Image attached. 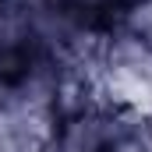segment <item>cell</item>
Segmentation results:
<instances>
[{"label": "cell", "instance_id": "1", "mask_svg": "<svg viewBox=\"0 0 152 152\" xmlns=\"http://www.w3.org/2000/svg\"><path fill=\"white\" fill-rule=\"evenodd\" d=\"M96 81L106 103L152 113V46L127 32H110L99 53Z\"/></svg>", "mask_w": 152, "mask_h": 152}, {"label": "cell", "instance_id": "3", "mask_svg": "<svg viewBox=\"0 0 152 152\" xmlns=\"http://www.w3.org/2000/svg\"><path fill=\"white\" fill-rule=\"evenodd\" d=\"M113 32H127V36H134V39L152 46V0H127L117 11Z\"/></svg>", "mask_w": 152, "mask_h": 152}, {"label": "cell", "instance_id": "2", "mask_svg": "<svg viewBox=\"0 0 152 152\" xmlns=\"http://www.w3.org/2000/svg\"><path fill=\"white\" fill-rule=\"evenodd\" d=\"M57 7L71 11L75 18H81L88 28L110 36L117 28V11H120V0H53Z\"/></svg>", "mask_w": 152, "mask_h": 152}]
</instances>
